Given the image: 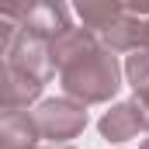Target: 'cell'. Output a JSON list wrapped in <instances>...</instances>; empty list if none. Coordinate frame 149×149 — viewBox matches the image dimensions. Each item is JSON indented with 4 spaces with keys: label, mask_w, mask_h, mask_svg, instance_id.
Here are the masks:
<instances>
[{
    "label": "cell",
    "mask_w": 149,
    "mask_h": 149,
    "mask_svg": "<svg viewBox=\"0 0 149 149\" xmlns=\"http://www.w3.org/2000/svg\"><path fill=\"white\" fill-rule=\"evenodd\" d=\"M14 35H17V28L7 24V21H0V59H7V49H10Z\"/></svg>",
    "instance_id": "obj_9"
},
{
    "label": "cell",
    "mask_w": 149,
    "mask_h": 149,
    "mask_svg": "<svg viewBox=\"0 0 149 149\" xmlns=\"http://www.w3.org/2000/svg\"><path fill=\"white\" fill-rule=\"evenodd\" d=\"M76 14L83 17V31H90V35L97 38L101 31H108L114 21H118L121 3H94V0H87V3L76 7Z\"/></svg>",
    "instance_id": "obj_7"
},
{
    "label": "cell",
    "mask_w": 149,
    "mask_h": 149,
    "mask_svg": "<svg viewBox=\"0 0 149 149\" xmlns=\"http://www.w3.org/2000/svg\"><path fill=\"white\" fill-rule=\"evenodd\" d=\"M66 28H70V10L63 3H21L17 31H28L42 42H52Z\"/></svg>",
    "instance_id": "obj_4"
},
{
    "label": "cell",
    "mask_w": 149,
    "mask_h": 149,
    "mask_svg": "<svg viewBox=\"0 0 149 149\" xmlns=\"http://www.w3.org/2000/svg\"><path fill=\"white\" fill-rule=\"evenodd\" d=\"M125 76H128L135 97H142V94L149 90V52H146V49H135V52L128 56V63H125Z\"/></svg>",
    "instance_id": "obj_8"
},
{
    "label": "cell",
    "mask_w": 149,
    "mask_h": 149,
    "mask_svg": "<svg viewBox=\"0 0 149 149\" xmlns=\"http://www.w3.org/2000/svg\"><path fill=\"white\" fill-rule=\"evenodd\" d=\"M142 149H149V139H146V142H142Z\"/></svg>",
    "instance_id": "obj_12"
},
{
    "label": "cell",
    "mask_w": 149,
    "mask_h": 149,
    "mask_svg": "<svg viewBox=\"0 0 149 149\" xmlns=\"http://www.w3.org/2000/svg\"><path fill=\"white\" fill-rule=\"evenodd\" d=\"M139 132H146V118L139 101H125V104H114L111 111L101 118V135L108 142H128L135 139Z\"/></svg>",
    "instance_id": "obj_5"
},
{
    "label": "cell",
    "mask_w": 149,
    "mask_h": 149,
    "mask_svg": "<svg viewBox=\"0 0 149 149\" xmlns=\"http://www.w3.org/2000/svg\"><path fill=\"white\" fill-rule=\"evenodd\" d=\"M139 49L149 52V17H142V42H139Z\"/></svg>",
    "instance_id": "obj_11"
},
{
    "label": "cell",
    "mask_w": 149,
    "mask_h": 149,
    "mask_svg": "<svg viewBox=\"0 0 149 149\" xmlns=\"http://www.w3.org/2000/svg\"><path fill=\"white\" fill-rule=\"evenodd\" d=\"M31 121L38 128V139H52L63 146L87 128V108L70 97H49L31 111Z\"/></svg>",
    "instance_id": "obj_2"
},
{
    "label": "cell",
    "mask_w": 149,
    "mask_h": 149,
    "mask_svg": "<svg viewBox=\"0 0 149 149\" xmlns=\"http://www.w3.org/2000/svg\"><path fill=\"white\" fill-rule=\"evenodd\" d=\"M52 149H70V146H52Z\"/></svg>",
    "instance_id": "obj_13"
},
{
    "label": "cell",
    "mask_w": 149,
    "mask_h": 149,
    "mask_svg": "<svg viewBox=\"0 0 149 149\" xmlns=\"http://www.w3.org/2000/svg\"><path fill=\"white\" fill-rule=\"evenodd\" d=\"M0 149H38L31 111H0Z\"/></svg>",
    "instance_id": "obj_6"
},
{
    "label": "cell",
    "mask_w": 149,
    "mask_h": 149,
    "mask_svg": "<svg viewBox=\"0 0 149 149\" xmlns=\"http://www.w3.org/2000/svg\"><path fill=\"white\" fill-rule=\"evenodd\" d=\"M7 63H10L21 76L35 80L42 87H45L49 76L56 73V70H52V59H49V42L28 35V31H17V35H14L10 49H7Z\"/></svg>",
    "instance_id": "obj_3"
},
{
    "label": "cell",
    "mask_w": 149,
    "mask_h": 149,
    "mask_svg": "<svg viewBox=\"0 0 149 149\" xmlns=\"http://www.w3.org/2000/svg\"><path fill=\"white\" fill-rule=\"evenodd\" d=\"M139 101V108H142V118H146V132H149V90L142 94V97H135Z\"/></svg>",
    "instance_id": "obj_10"
},
{
    "label": "cell",
    "mask_w": 149,
    "mask_h": 149,
    "mask_svg": "<svg viewBox=\"0 0 149 149\" xmlns=\"http://www.w3.org/2000/svg\"><path fill=\"white\" fill-rule=\"evenodd\" d=\"M52 70L63 76V90L76 104H101L111 101L121 87V66L97 38L83 28H66L49 42Z\"/></svg>",
    "instance_id": "obj_1"
}]
</instances>
